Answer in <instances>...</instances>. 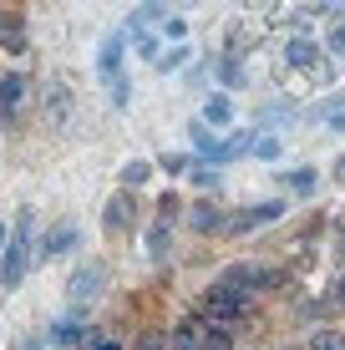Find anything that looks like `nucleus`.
<instances>
[{
	"label": "nucleus",
	"mask_w": 345,
	"mask_h": 350,
	"mask_svg": "<svg viewBox=\"0 0 345 350\" xmlns=\"http://www.w3.org/2000/svg\"><path fill=\"white\" fill-rule=\"evenodd\" d=\"M183 208V203H178V193H163V203H158V224H173V213Z\"/></svg>",
	"instance_id": "28"
},
{
	"label": "nucleus",
	"mask_w": 345,
	"mask_h": 350,
	"mask_svg": "<svg viewBox=\"0 0 345 350\" xmlns=\"http://www.w3.org/2000/svg\"><path fill=\"white\" fill-rule=\"evenodd\" d=\"M66 117H71V92L66 81H51L46 87V127H66Z\"/></svg>",
	"instance_id": "9"
},
{
	"label": "nucleus",
	"mask_w": 345,
	"mask_h": 350,
	"mask_svg": "<svg viewBox=\"0 0 345 350\" xmlns=\"http://www.w3.org/2000/svg\"><path fill=\"white\" fill-rule=\"evenodd\" d=\"M239 152H254V132H234V137H223L219 163H223V158H239Z\"/></svg>",
	"instance_id": "18"
},
{
	"label": "nucleus",
	"mask_w": 345,
	"mask_h": 350,
	"mask_svg": "<svg viewBox=\"0 0 345 350\" xmlns=\"http://www.w3.org/2000/svg\"><path fill=\"white\" fill-rule=\"evenodd\" d=\"M168 350H198V320H183L173 330V340H168Z\"/></svg>",
	"instance_id": "19"
},
{
	"label": "nucleus",
	"mask_w": 345,
	"mask_h": 350,
	"mask_svg": "<svg viewBox=\"0 0 345 350\" xmlns=\"http://www.w3.org/2000/svg\"><path fill=\"white\" fill-rule=\"evenodd\" d=\"M188 224H193L198 234H219V228L229 224V219H223V208H219V203H204V198H198L193 208H188Z\"/></svg>",
	"instance_id": "10"
},
{
	"label": "nucleus",
	"mask_w": 345,
	"mask_h": 350,
	"mask_svg": "<svg viewBox=\"0 0 345 350\" xmlns=\"http://www.w3.org/2000/svg\"><path fill=\"white\" fill-rule=\"evenodd\" d=\"M122 51H127V31H112L102 41V51H97V71H102V81H107V92L112 87H122Z\"/></svg>",
	"instance_id": "4"
},
{
	"label": "nucleus",
	"mask_w": 345,
	"mask_h": 350,
	"mask_svg": "<svg viewBox=\"0 0 345 350\" xmlns=\"http://www.w3.org/2000/svg\"><path fill=\"white\" fill-rule=\"evenodd\" d=\"M5 244H10V228H5V224H0V249H5Z\"/></svg>",
	"instance_id": "36"
},
{
	"label": "nucleus",
	"mask_w": 345,
	"mask_h": 350,
	"mask_svg": "<svg viewBox=\"0 0 345 350\" xmlns=\"http://www.w3.org/2000/svg\"><path fill=\"white\" fill-rule=\"evenodd\" d=\"M188 137H193V148L204 152L208 163H219V148H223V137H219V132H208L204 122H193V127H188Z\"/></svg>",
	"instance_id": "15"
},
{
	"label": "nucleus",
	"mask_w": 345,
	"mask_h": 350,
	"mask_svg": "<svg viewBox=\"0 0 345 350\" xmlns=\"http://www.w3.org/2000/svg\"><path fill=\"white\" fill-rule=\"evenodd\" d=\"M31 234H36V213L31 208H20V219H16V234H10V244L0 249V295H16L20 280H26V269H31Z\"/></svg>",
	"instance_id": "1"
},
{
	"label": "nucleus",
	"mask_w": 345,
	"mask_h": 350,
	"mask_svg": "<svg viewBox=\"0 0 345 350\" xmlns=\"http://www.w3.org/2000/svg\"><path fill=\"white\" fill-rule=\"evenodd\" d=\"M330 46H335V51H345V21L335 26V36H330Z\"/></svg>",
	"instance_id": "31"
},
{
	"label": "nucleus",
	"mask_w": 345,
	"mask_h": 350,
	"mask_svg": "<svg viewBox=\"0 0 345 350\" xmlns=\"http://www.w3.org/2000/svg\"><path fill=\"white\" fill-rule=\"evenodd\" d=\"M188 178H193L198 188H213V183H219V167H213V163H193V167H188Z\"/></svg>",
	"instance_id": "24"
},
{
	"label": "nucleus",
	"mask_w": 345,
	"mask_h": 350,
	"mask_svg": "<svg viewBox=\"0 0 345 350\" xmlns=\"http://www.w3.org/2000/svg\"><path fill=\"white\" fill-rule=\"evenodd\" d=\"M102 289H107V264L87 259L77 274H71V284H66V299H71V310H87V305H97V299H102Z\"/></svg>",
	"instance_id": "2"
},
{
	"label": "nucleus",
	"mask_w": 345,
	"mask_h": 350,
	"mask_svg": "<svg viewBox=\"0 0 345 350\" xmlns=\"http://www.w3.org/2000/svg\"><path fill=\"white\" fill-rule=\"evenodd\" d=\"M198 122H204L208 132H213V127H229V122H234V102H229V96H208Z\"/></svg>",
	"instance_id": "11"
},
{
	"label": "nucleus",
	"mask_w": 345,
	"mask_h": 350,
	"mask_svg": "<svg viewBox=\"0 0 345 350\" xmlns=\"http://www.w3.org/2000/svg\"><path fill=\"white\" fill-rule=\"evenodd\" d=\"M97 350H122V345H117V340H97Z\"/></svg>",
	"instance_id": "35"
},
{
	"label": "nucleus",
	"mask_w": 345,
	"mask_h": 350,
	"mask_svg": "<svg viewBox=\"0 0 345 350\" xmlns=\"http://www.w3.org/2000/svg\"><path fill=\"white\" fill-rule=\"evenodd\" d=\"M20 350H51V345H41V340H20Z\"/></svg>",
	"instance_id": "33"
},
{
	"label": "nucleus",
	"mask_w": 345,
	"mask_h": 350,
	"mask_svg": "<svg viewBox=\"0 0 345 350\" xmlns=\"http://www.w3.org/2000/svg\"><path fill=\"white\" fill-rule=\"evenodd\" d=\"M330 132H345V112H335V117H330Z\"/></svg>",
	"instance_id": "32"
},
{
	"label": "nucleus",
	"mask_w": 345,
	"mask_h": 350,
	"mask_svg": "<svg viewBox=\"0 0 345 350\" xmlns=\"http://www.w3.org/2000/svg\"><path fill=\"white\" fill-rule=\"evenodd\" d=\"M133 350H168V340H163V330H142Z\"/></svg>",
	"instance_id": "27"
},
{
	"label": "nucleus",
	"mask_w": 345,
	"mask_h": 350,
	"mask_svg": "<svg viewBox=\"0 0 345 350\" xmlns=\"http://www.w3.org/2000/svg\"><path fill=\"white\" fill-rule=\"evenodd\" d=\"M51 345H61V350H77V345H87V325H77V320H61L51 330Z\"/></svg>",
	"instance_id": "16"
},
{
	"label": "nucleus",
	"mask_w": 345,
	"mask_h": 350,
	"mask_svg": "<svg viewBox=\"0 0 345 350\" xmlns=\"http://www.w3.org/2000/svg\"><path fill=\"white\" fill-rule=\"evenodd\" d=\"M148 178H152V163H142V158L122 163V183H127V193H133V188H142Z\"/></svg>",
	"instance_id": "17"
},
{
	"label": "nucleus",
	"mask_w": 345,
	"mask_h": 350,
	"mask_svg": "<svg viewBox=\"0 0 345 350\" xmlns=\"http://www.w3.org/2000/svg\"><path fill=\"white\" fill-rule=\"evenodd\" d=\"M77 239H81L77 224H56L51 234L41 239V259H61V254H71V249H77Z\"/></svg>",
	"instance_id": "7"
},
{
	"label": "nucleus",
	"mask_w": 345,
	"mask_h": 350,
	"mask_svg": "<svg viewBox=\"0 0 345 350\" xmlns=\"http://www.w3.org/2000/svg\"><path fill=\"white\" fill-rule=\"evenodd\" d=\"M330 173H335V178H340V183H345V158H340L335 167H330Z\"/></svg>",
	"instance_id": "34"
},
{
	"label": "nucleus",
	"mask_w": 345,
	"mask_h": 350,
	"mask_svg": "<svg viewBox=\"0 0 345 350\" xmlns=\"http://www.w3.org/2000/svg\"><path fill=\"white\" fill-rule=\"evenodd\" d=\"M133 224H137V203H133V193L117 188L112 198H107V208H102V228L107 234H122V228H133Z\"/></svg>",
	"instance_id": "5"
},
{
	"label": "nucleus",
	"mask_w": 345,
	"mask_h": 350,
	"mask_svg": "<svg viewBox=\"0 0 345 350\" xmlns=\"http://www.w3.org/2000/svg\"><path fill=\"white\" fill-rule=\"evenodd\" d=\"M163 31H168L178 46H183V21H178V16H168V21H163Z\"/></svg>",
	"instance_id": "30"
},
{
	"label": "nucleus",
	"mask_w": 345,
	"mask_h": 350,
	"mask_svg": "<svg viewBox=\"0 0 345 350\" xmlns=\"http://www.w3.org/2000/svg\"><path fill=\"white\" fill-rule=\"evenodd\" d=\"M310 350H345V330H320V335H310Z\"/></svg>",
	"instance_id": "22"
},
{
	"label": "nucleus",
	"mask_w": 345,
	"mask_h": 350,
	"mask_svg": "<svg viewBox=\"0 0 345 350\" xmlns=\"http://www.w3.org/2000/svg\"><path fill=\"white\" fill-rule=\"evenodd\" d=\"M0 46H5L10 56L26 51V31H20V16H16V10H10V16H0Z\"/></svg>",
	"instance_id": "13"
},
{
	"label": "nucleus",
	"mask_w": 345,
	"mask_h": 350,
	"mask_svg": "<svg viewBox=\"0 0 345 350\" xmlns=\"http://www.w3.org/2000/svg\"><path fill=\"white\" fill-rule=\"evenodd\" d=\"M244 305H249L244 295H234V289L213 284L208 295H204V320H208V325H223V330H229V325L244 315Z\"/></svg>",
	"instance_id": "3"
},
{
	"label": "nucleus",
	"mask_w": 345,
	"mask_h": 350,
	"mask_svg": "<svg viewBox=\"0 0 345 350\" xmlns=\"http://www.w3.org/2000/svg\"><path fill=\"white\" fill-rule=\"evenodd\" d=\"M168 244H173L168 224H152L148 228V259H163V254H168Z\"/></svg>",
	"instance_id": "20"
},
{
	"label": "nucleus",
	"mask_w": 345,
	"mask_h": 350,
	"mask_svg": "<svg viewBox=\"0 0 345 350\" xmlns=\"http://www.w3.org/2000/svg\"><path fill=\"white\" fill-rule=\"evenodd\" d=\"M20 96H26V77H20V71H5V77H0V112H16Z\"/></svg>",
	"instance_id": "12"
},
{
	"label": "nucleus",
	"mask_w": 345,
	"mask_h": 350,
	"mask_svg": "<svg viewBox=\"0 0 345 350\" xmlns=\"http://www.w3.org/2000/svg\"><path fill=\"white\" fill-rule=\"evenodd\" d=\"M254 152H259L264 163H269V158H279V137H259V142H254Z\"/></svg>",
	"instance_id": "29"
},
{
	"label": "nucleus",
	"mask_w": 345,
	"mask_h": 350,
	"mask_svg": "<svg viewBox=\"0 0 345 350\" xmlns=\"http://www.w3.org/2000/svg\"><path fill=\"white\" fill-rule=\"evenodd\" d=\"M340 299H345V280H340Z\"/></svg>",
	"instance_id": "37"
},
{
	"label": "nucleus",
	"mask_w": 345,
	"mask_h": 350,
	"mask_svg": "<svg viewBox=\"0 0 345 350\" xmlns=\"http://www.w3.org/2000/svg\"><path fill=\"white\" fill-rule=\"evenodd\" d=\"M259 280H264V269H254V264H229V269H223V289H234V295H254V289H259Z\"/></svg>",
	"instance_id": "8"
},
{
	"label": "nucleus",
	"mask_w": 345,
	"mask_h": 350,
	"mask_svg": "<svg viewBox=\"0 0 345 350\" xmlns=\"http://www.w3.org/2000/svg\"><path fill=\"white\" fill-rule=\"evenodd\" d=\"M315 56H320V46L305 41V36H294V41L284 46V66H315Z\"/></svg>",
	"instance_id": "14"
},
{
	"label": "nucleus",
	"mask_w": 345,
	"mask_h": 350,
	"mask_svg": "<svg viewBox=\"0 0 345 350\" xmlns=\"http://www.w3.org/2000/svg\"><path fill=\"white\" fill-rule=\"evenodd\" d=\"M284 213V203L279 198H269V203H254V208H244L239 219H229L223 228H229V234H254V228H264V224H275Z\"/></svg>",
	"instance_id": "6"
},
{
	"label": "nucleus",
	"mask_w": 345,
	"mask_h": 350,
	"mask_svg": "<svg viewBox=\"0 0 345 350\" xmlns=\"http://www.w3.org/2000/svg\"><path fill=\"white\" fill-rule=\"evenodd\" d=\"M219 77H223V87H239V81H244V66H239V56H223V62H219Z\"/></svg>",
	"instance_id": "21"
},
{
	"label": "nucleus",
	"mask_w": 345,
	"mask_h": 350,
	"mask_svg": "<svg viewBox=\"0 0 345 350\" xmlns=\"http://www.w3.org/2000/svg\"><path fill=\"white\" fill-rule=\"evenodd\" d=\"M158 167H163V173H188L193 163H188V152H163V158H158Z\"/></svg>",
	"instance_id": "25"
},
{
	"label": "nucleus",
	"mask_w": 345,
	"mask_h": 350,
	"mask_svg": "<svg viewBox=\"0 0 345 350\" xmlns=\"http://www.w3.org/2000/svg\"><path fill=\"white\" fill-rule=\"evenodd\" d=\"M188 62V46H168V51H158V71H178Z\"/></svg>",
	"instance_id": "23"
},
{
	"label": "nucleus",
	"mask_w": 345,
	"mask_h": 350,
	"mask_svg": "<svg viewBox=\"0 0 345 350\" xmlns=\"http://www.w3.org/2000/svg\"><path fill=\"white\" fill-rule=\"evenodd\" d=\"M290 188H294V193H315V167H294V173H290Z\"/></svg>",
	"instance_id": "26"
}]
</instances>
